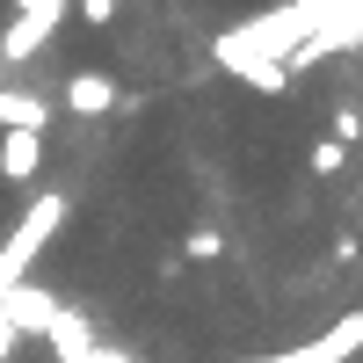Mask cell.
Segmentation results:
<instances>
[{"label": "cell", "instance_id": "obj_12", "mask_svg": "<svg viewBox=\"0 0 363 363\" xmlns=\"http://www.w3.org/2000/svg\"><path fill=\"white\" fill-rule=\"evenodd\" d=\"M218 247H225V240L211 233V225H196L189 240H182V255H189V262H218Z\"/></svg>", "mask_w": 363, "mask_h": 363}, {"label": "cell", "instance_id": "obj_17", "mask_svg": "<svg viewBox=\"0 0 363 363\" xmlns=\"http://www.w3.org/2000/svg\"><path fill=\"white\" fill-rule=\"evenodd\" d=\"M291 8H313V0H291Z\"/></svg>", "mask_w": 363, "mask_h": 363}, {"label": "cell", "instance_id": "obj_7", "mask_svg": "<svg viewBox=\"0 0 363 363\" xmlns=\"http://www.w3.org/2000/svg\"><path fill=\"white\" fill-rule=\"evenodd\" d=\"M44 116H51V102H37V95H15V87H0V131H44Z\"/></svg>", "mask_w": 363, "mask_h": 363}, {"label": "cell", "instance_id": "obj_8", "mask_svg": "<svg viewBox=\"0 0 363 363\" xmlns=\"http://www.w3.org/2000/svg\"><path fill=\"white\" fill-rule=\"evenodd\" d=\"M44 44H51V29H37V22H8L0 29V58H8V66H29Z\"/></svg>", "mask_w": 363, "mask_h": 363}, {"label": "cell", "instance_id": "obj_11", "mask_svg": "<svg viewBox=\"0 0 363 363\" xmlns=\"http://www.w3.org/2000/svg\"><path fill=\"white\" fill-rule=\"evenodd\" d=\"M342 160H349V145H342V138H313V153H306L313 174H342Z\"/></svg>", "mask_w": 363, "mask_h": 363}, {"label": "cell", "instance_id": "obj_9", "mask_svg": "<svg viewBox=\"0 0 363 363\" xmlns=\"http://www.w3.org/2000/svg\"><path fill=\"white\" fill-rule=\"evenodd\" d=\"M8 8H15V22H37V29H51V37H58L66 15H73V0H8Z\"/></svg>", "mask_w": 363, "mask_h": 363}, {"label": "cell", "instance_id": "obj_3", "mask_svg": "<svg viewBox=\"0 0 363 363\" xmlns=\"http://www.w3.org/2000/svg\"><path fill=\"white\" fill-rule=\"evenodd\" d=\"M0 313H8L15 342H22V335H37V342H44L51 327H58V313H66V306H58V298H51L44 284H15V291H8V306H0Z\"/></svg>", "mask_w": 363, "mask_h": 363}, {"label": "cell", "instance_id": "obj_6", "mask_svg": "<svg viewBox=\"0 0 363 363\" xmlns=\"http://www.w3.org/2000/svg\"><path fill=\"white\" fill-rule=\"evenodd\" d=\"M44 342H51L58 363H87V349H95V335H87V320H80V313H58V327H51Z\"/></svg>", "mask_w": 363, "mask_h": 363}, {"label": "cell", "instance_id": "obj_2", "mask_svg": "<svg viewBox=\"0 0 363 363\" xmlns=\"http://www.w3.org/2000/svg\"><path fill=\"white\" fill-rule=\"evenodd\" d=\"M349 356H363V313L327 320L313 342H298V349H284V356H262V363H349Z\"/></svg>", "mask_w": 363, "mask_h": 363}, {"label": "cell", "instance_id": "obj_5", "mask_svg": "<svg viewBox=\"0 0 363 363\" xmlns=\"http://www.w3.org/2000/svg\"><path fill=\"white\" fill-rule=\"evenodd\" d=\"M66 109L73 116H109L116 109V80L109 73H73L66 80Z\"/></svg>", "mask_w": 363, "mask_h": 363}, {"label": "cell", "instance_id": "obj_16", "mask_svg": "<svg viewBox=\"0 0 363 363\" xmlns=\"http://www.w3.org/2000/svg\"><path fill=\"white\" fill-rule=\"evenodd\" d=\"M335 8H349V15H356V22H363V0H335Z\"/></svg>", "mask_w": 363, "mask_h": 363}, {"label": "cell", "instance_id": "obj_1", "mask_svg": "<svg viewBox=\"0 0 363 363\" xmlns=\"http://www.w3.org/2000/svg\"><path fill=\"white\" fill-rule=\"evenodd\" d=\"M306 37H313V15L284 0V8H269V15H247V22L218 29V37H211V58H218L225 73H240V66H291Z\"/></svg>", "mask_w": 363, "mask_h": 363}, {"label": "cell", "instance_id": "obj_13", "mask_svg": "<svg viewBox=\"0 0 363 363\" xmlns=\"http://www.w3.org/2000/svg\"><path fill=\"white\" fill-rule=\"evenodd\" d=\"M327 138H342V145H356V138H363V116H356V109H335V131H327Z\"/></svg>", "mask_w": 363, "mask_h": 363}, {"label": "cell", "instance_id": "obj_14", "mask_svg": "<svg viewBox=\"0 0 363 363\" xmlns=\"http://www.w3.org/2000/svg\"><path fill=\"white\" fill-rule=\"evenodd\" d=\"M80 15L95 22V29H109V22H116V0H80Z\"/></svg>", "mask_w": 363, "mask_h": 363}, {"label": "cell", "instance_id": "obj_15", "mask_svg": "<svg viewBox=\"0 0 363 363\" xmlns=\"http://www.w3.org/2000/svg\"><path fill=\"white\" fill-rule=\"evenodd\" d=\"M87 363H138V356H131V349H102V342H95V349H87Z\"/></svg>", "mask_w": 363, "mask_h": 363}, {"label": "cell", "instance_id": "obj_10", "mask_svg": "<svg viewBox=\"0 0 363 363\" xmlns=\"http://www.w3.org/2000/svg\"><path fill=\"white\" fill-rule=\"evenodd\" d=\"M233 80H247L255 95H291V66H240Z\"/></svg>", "mask_w": 363, "mask_h": 363}, {"label": "cell", "instance_id": "obj_4", "mask_svg": "<svg viewBox=\"0 0 363 363\" xmlns=\"http://www.w3.org/2000/svg\"><path fill=\"white\" fill-rule=\"evenodd\" d=\"M44 131H0V182H37Z\"/></svg>", "mask_w": 363, "mask_h": 363}]
</instances>
